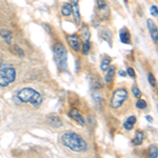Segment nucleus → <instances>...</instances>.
Here are the masks:
<instances>
[{
  "label": "nucleus",
  "instance_id": "ddd939ff",
  "mask_svg": "<svg viewBox=\"0 0 158 158\" xmlns=\"http://www.w3.org/2000/svg\"><path fill=\"white\" fill-rule=\"evenodd\" d=\"M106 71H108V72H106V76H104V81H106V82H108V83H110L114 79V76H115L116 67H115V65H112V67L110 65L109 69Z\"/></svg>",
  "mask_w": 158,
  "mask_h": 158
},
{
  "label": "nucleus",
  "instance_id": "393cba45",
  "mask_svg": "<svg viewBox=\"0 0 158 158\" xmlns=\"http://www.w3.org/2000/svg\"><path fill=\"white\" fill-rule=\"evenodd\" d=\"M148 78H149L150 85H151L153 86V88H155V86H156V78L154 77V75L150 73V74H149V76H148Z\"/></svg>",
  "mask_w": 158,
  "mask_h": 158
},
{
  "label": "nucleus",
  "instance_id": "2eb2a0df",
  "mask_svg": "<svg viewBox=\"0 0 158 158\" xmlns=\"http://www.w3.org/2000/svg\"><path fill=\"white\" fill-rule=\"evenodd\" d=\"M135 123H136V117L131 116V117H129L126 121H124L123 127H124V129H126L127 131H131V130L134 128Z\"/></svg>",
  "mask_w": 158,
  "mask_h": 158
},
{
  "label": "nucleus",
  "instance_id": "cd10ccee",
  "mask_svg": "<svg viewBox=\"0 0 158 158\" xmlns=\"http://www.w3.org/2000/svg\"><path fill=\"white\" fill-rule=\"evenodd\" d=\"M127 72H128V75H129V76H131L132 78H135V77H136V74H135L134 69H132V68H128V70H127Z\"/></svg>",
  "mask_w": 158,
  "mask_h": 158
},
{
  "label": "nucleus",
  "instance_id": "412c9836",
  "mask_svg": "<svg viewBox=\"0 0 158 158\" xmlns=\"http://www.w3.org/2000/svg\"><path fill=\"white\" fill-rule=\"evenodd\" d=\"M102 38L106 40V41H108L110 44H111V39L113 38V36H112L111 32H110L109 30H106V31H103V32H102Z\"/></svg>",
  "mask_w": 158,
  "mask_h": 158
},
{
  "label": "nucleus",
  "instance_id": "5701e85b",
  "mask_svg": "<svg viewBox=\"0 0 158 158\" xmlns=\"http://www.w3.org/2000/svg\"><path fill=\"white\" fill-rule=\"evenodd\" d=\"M147 102L144 100H142V99H139V100H137L136 102V108L139 109V110H143L147 108Z\"/></svg>",
  "mask_w": 158,
  "mask_h": 158
},
{
  "label": "nucleus",
  "instance_id": "0eeeda50",
  "mask_svg": "<svg viewBox=\"0 0 158 158\" xmlns=\"http://www.w3.org/2000/svg\"><path fill=\"white\" fill-rule=\"evenodd\" d=\"M68 42L70 44V47L72 48L73 51L75 52H79L81 50V44H80V38L78 37V35L73 34L68 36Z\"/></svg>",
  "mask_w": 158,
  "mask_h": 158
},
{
  "label": "nucleus",
  "instance_id": "9d476101",
  "mask_svg": "<svg viewBox=\"0 0 158 158\" xmlns=\"http://www.w3.org/2000/svg\"><path fill=\"white\" fill-rule=\"evenodd\" d=\"M79 0H72L71 2V6H72V14L74 17V21L76 23H80V12H79Z\"/></svg>",
  "mask_w": 158,
  "mask_h": 158
},
{
  "label": "nucleus",
  "instance_id": "f257e3e1",
  "mask_svg": "<svg viewBox=\"0 0 158 158\" xmlns=\"http://www.w3.org/2000/svg\"><path fill=\"white\" fill-rule=\"evenodd\" d=\"M61 143L68 149H70L73 152L82 153L86 152L89 149L88 143L82 137L75 132L69 131L65 132L64 134L61 136Z\"/></svg>",
  "mask_w": 158,
  "mask_h": 158
},
{
  "label": "nucleus",
  "instance_id": "7ed1b4c3",
  "mask_svg": "<svg viewBox=\"0 0 158 158\" xmlns=\"http://www.w3.org/2000/svg\"><path fill=\"white\" fill-rule=\"evenodd\" d=\"M54 52V60L57 67L61 71H65L68 69V51L61 42H56L53 47Z\"/></svg>",
  "mask_w": 158,
  "mask_h": 158
},
{
  "label": "nucleus",
  "instance_id": "aec40b11",
  "mask_svg": "<svg viewBox=\"0 0 158 158\" xmlns=\"http://www.w3.org/2000/svg\"><path fill=\"white\" fill-rule=\"evenodd\" d=\"M110 64H111V58L109 57V56H104L102 61H101V64H100V69L101 71H103V72H106V70L109 69Z\"/></svg>",
  "mask_w": 158,
  "mask_h": 158
},
{
  "label": "nucleus",
  "instance_id": "c756f323",
  "mask_svg": "<svg viewBox=\"0 0 158 158\" xmlns=\"http://www.w3.org/2000/svg\"><path fill=\"white\" fill-rule=\"evenodd\" d=\"M119 75H121V76H126V73H124L123 71H120V72H119Z\"/></svg>",
  "mask_w": 158,
  "mask_h": 158
},
{
  "label": "nucleus",
  "instance_id": "f8f14e48",
  "mask_svg": "<svg viewBox=\"0 0 158 158\" xmlns=\"http://www.w3.org/2000/svg\"><path fill=\"white\" fill-rule=\"evenodd\" d=\"M119 37H120V41L126 44H130L131 43V34L128 31L127 27H122L119 31Z\"/></svg>",
  "mask_w": 158,
  "mask_h": 158
},
{
  "label": "nucleus",
  "instance_id": "c85d7f7f",
  "mask_svg": "<svg viewBox=\"0 0 158 158\" xmlns=\"http://www.w3.org/2000/svg\"><path fill=\"white\" fill-rule=\"evenodd\" d=\"M43 27H44V29H47V32L48 33H51V27L48 24H43Z\"/></svg>",
  "mask_w": 158,
  "mask_h": 158
},
{
  "label": "nucleus",
  "instance_id": "a878e982",
  "mask_svg": "<svg viewBox=\"0 0 158 158\" xmlns=\"http://www.w3.org/2000/svg\"><path fill=\"white\" fill-rule=\"evenodd\" d=\"M158 153H157V148L156 147H152L150 149V157L151 158H157Z\"/></svg>",
  "mask_w": 158,
  "mask_h": 158
},
{
  "label": "nucleus",
  "instance_id": "4468645a",
  "mask_svg": "<svg viewBox=\"0 0 158 158\" xmlns=\"http://www.w3.org/2000/svg\"><path fill=\"white\" fill-rule=\"evenodd\" d=\"M0 36L3 38V40L7 43V44H11L12 43V34L9 30H6V29L0 30Z\"/></svg>",
  "mask_w": 158,
  "mask_h": 158
},
{
  "label": "nucleus",
  "instance_id": "9b49d317",
  "mask_svg": "<svg viewBox=\"0 0 158 158\" xmlns=\"http://www.w3.org/2000/svg\"><path fill=\"white\" fill-rule=\"evenodd\" d=\"M69 116H70L71 118L73 119V120H75L76 122H77L78 124H80V126H85V118H83L82 115H81V114L79 113L78 110H76V109L71 110V112H70V114H69Z\"/></svg>",
  "mask_w": 158,
  "mask_h": 158
},
{
  "label": "nucleus",
  "instance_id": "bb28decb",
  "mask_svg": "<svg viewBox=\"0 0 158 158\" xmlns=\"http://www.w3.org/2000/svg\"><path fill=\"white\" fill-rule=\"evenodd\" d=\"M151 14H152L154 17H157V15H158L157 6H151Z\"/></svg>",
  "mask_w": 158,
  "mask_h": 158
},
{
  "label": "nucleus",
  "instance_id": "20e7f679",
  "mask_svg": "<svg viewBox=\"0 0 158 158\" xmlns=\"http://www.w3.org/2000/svg\"><path fill=\"white\" fill-rule=\"evenodd\" d=\"M16 80V70L11 64H0V86H7Z\"/></svg>",
  "mask_w": 158,
  "mask_h": 158
},
{
  "label": "nucleus",
  "instance_id": "a211bd4d",
  "mask_svg": "<svg viewBox=\"0 0 158 158\" xmlns=\"http://www.w3.org/2000/svg\"><path fill=\"white\" fill-rule=\"evenodd\" d=\"M61 13H62L63 16H70L71 14H72V6H71V3H68V2H65V3H63L62 7H61Z\"/></svg>",
  "mask_w": 158,
  "mask_h": 158
},
{
  "label": "nucleus",
  "instance_id": "7c9ffc66",
  "mask_svg": "<svg viewBox=\"0 0 158 158\" xmlns=\"http://www.w3.org/2000/svg\"><path fill=\"white\" fill-rule=\"evenodd\" d=\"M147 119H148L149 121H152V118H151V117H147Z\"/></svg>",
  "mask_w": 158,
  "mask_h": 158
},
{
  "label": "nucleus",
  "instance_id": "6ab92c4d",
  "mask_svg": "<svg viewBox=\"0 0 158 158\" xmlns=\"http://www.w3.org/2000/svg\"><path fill=\"white\" fill-rule=\"evenodd\" d=\"M11 52H12V54H14L15 56H17V57H21V58L24 57L23 50H22L20 47H18V45H13L12 49H11Z\"/></svg>",
  "mask_w": 158,
  "mask_h": 158
},
{
  "label": "nucleus",
  "instance_id": "b1692460",
  "mask_svg": "<svg viewBox=\"0 0 158 158\" xmlns=\"http://www.w3.org/2000/svg\"><path fill=\"white\" fill-rule=\"evenodd\" d=\"M132 92H133L134 96L136 98H140V97H141V92H140L139 88L137 85H133V88H132Z\"/></svg>",
  "mask_w": 158,
  "mask_h": 158
},
{
  "label": "nucleus",
  "instance_id": "f3484780",
  "mask_svg": "<svg viewBox=\"0 0 158 158\" xmlns=\"http://www.w3.org/2000/svg\"><path fill=\"white\" fill-rule=\"evenodd\" d=\"M81 37H82V39H83V42H90L91 33L86 25H85V27L81 29Z\"/></svg>",
  "mask_w": 158,
  "mask_h": 158
},
{
  "label": "nucleus",
  "instance_id": "1a4fd4ad",
  "mask_svg": "<svg viewBox=\"0 0 158 158\" xmlns=\"http://www.w3.org/2000/svg\"><path fill=\"white\" fill-rule=\"evenodd\" d=\"M148 24V29H149L150 35H151L153 41L155 43H157V38H158V31H157V25L154 23V21L151 19H148L147 21Z\"/></svg>",
  "mask_w": 158,
  "mask_h": 158
},
{
  "label": "nucleus",
  "instance_id": "39448f33",
  "mask_svg": "<svg viewBox=\"0 0 158 158\" xmlns=\"http://www.w3.org/2000/svg\"><path fill=\"white\" fill-rule=\"evenodd\" d=\"M128 91L126 90V89L123 88H119L115 90V92L113 93V95H112V98H111V108L112 109H118L120 108V106L123 104L124 101L127 100V98H128Z\"/></svg>",
  "mask_w": 158,
  "mask_h": 158
},
{
  "label": "nucleus",
  "instance_id": "6e6552de",
  "mask_svg": "<svg viewBox=\"0 0 158 158\" xmlns=\"http://www.w3.org/2000/svg\"><path fill=\"white\" fill-rule=\"evenodd\" d=\"M47 123L50 127H53V128H60V127H62V120L56 114H50L47 117Z\"/></svg>",
  "mask_w": 158,
  "mask_h": 158
},
{
  "label": "nucleus",
  "instance_id": "dca6fc26",
  "mask_svg": "<svg viewBox=\"0 0 158 158\" xmlns=\"http://www.w3.org/2000/svg\"><path fill=\"white\" fill-rule=\"evenodd\" d=\"M143 138H144V135L142 133L141 131H137L136 134H135V137L132 139V142H133L134 146H140L143 141Z\"/></svg>",
  "mask_w": 158,
  "mask_h": 158
},
{
  "label": "nucleus",
  "instance_id": "4be33fe9",
  "mask_svg": "<svg viewBox=\"0 0 158 158\" xmlns=\"http://www.w3.org/2000/svg\"><path fill=\"white\" fill-rule=\"evenodd\" d=\"M81 50H82V53L83 54H88L89 52H90L91 50V44L90 42H83L82 45H81Z\"/></svg>",
  "mask_w": 158,
  "mask_h": 158
},
{
  "label": "nucleus",
  "instance_id": "f03ea898",
  "mask_svg": "<svg viewBox=\"0 0 158 158\" xmlns=\"http://www.w3.org/2000/svg\"><path fill=\"white\" fill-rule=\"evenodd\" d=\"M17 99L22 103H31L34 108H39L41 106L43 98L39 92L32 88H23L21 89L16 95Z\"/></svg>",
  "mask_w": 158,
  "mask_h": 158
},
{
  "label": "nucleus",
  "instance_id": "423d86ee",
  "mask_svg": "<svg viewBox=\"0 0 158 158\" xmlns=\"http://www.w3.org/2000/svg\"><path fill=\"white\" fill-rule=\"evenodd\" d=\"M97 10L99 13V16L101 19H108L110 16V10L106 4V0H97Z\"/></svg>",
  "mask_w": 158,
  "mask_h": 158
}]
</instances>
